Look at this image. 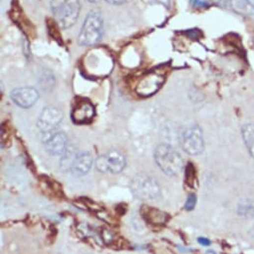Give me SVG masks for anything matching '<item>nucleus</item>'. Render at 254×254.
Returning a JSON list of instances; mask_svg holds the SVG:
<instances>
[{
    "mask_svg": "<svg viewBox=\"0 0 254 254\" xmlns=\"http://www.w3.org/2000/svg\"><path fill=\"white\" fill-rule=\"evenodd\" d=\"M126 163V157L122 152L118 150H110L96 159L95 166L100 172L118 174L124 170Z\"/></svg>",
    "mask_w": 254,
    "mask_h": 254,
    "instance_id": "nucleus-5",
    "label": "nucleus"
},
{
    "mask_svg": "<svg viewBox=\"0 0 254 254\" xmlns=\"http://www.w3.org/2000/svg\"><path fill=\"white\" fill-rule=\"evenodd\" d=\"M11 100L21 108H30L39 98V93L33 87H17L10 92Z\"/></svg>",
    "mask_w": 254,
    "mask_h": 254,
    "instance_id": "nucleus-9",
    "label": "nucleus"
},
{
    "mask_svg": "<svg viewBox=\"0 0 254 254\" xmlns=\"http://www.w3.org/2000/svg\"><path fill=\"white\" fill-rule=\"evenodd\" d=\"M105 1L113 5H121V4H124L127 0H105Z\"/></svg>",
    "mask_w": 254,
    "mask_h": 254,
    "instance_id": "nucleus-18",
    "label": "nucleus"
},
{
    "mask_svg": "<svg viewBox=\"0 0 254 254\" xmlns=\"http://www.w3.org/2000/svg\"><path fill=\"white\" fill-rule=\"evenodd\" d=\"M132 191L140 199L153 200L160 195V185L158 181L148 174H138L132 180Z\"/></svg>",
    "mask_w": 254,
    "mask_h": 254,
    "instance_id": "nucleus-4",
    "label": "nucleus"
},
{
    "mask_svg": "<svg viewBox=\"0 0 254 254\" xmlns=\"http://www.w3.org/2000/svg\"><path fill=\"white\" fill-rule=\"evenodd\" d=\"M198 241L201 245H203V246H208V245H210V241H209L207 238L199 237V238L198 239Z\"/></svg>",
    "mask_w": 254,
    "mask_h": 254,
    "instance_id": "nucleus-20",
    "label": "nucleus"
},
{
    "mask_svg": "<svg viewBox=\"0 0 254 254\" xmlns=\"http://www.w3.org/2000/svg\"><path fill=\"white\" fill-rule=\"evenodd\" d=\"M210 1L213 3V4H216L219 6H225L228 0H210Z\"/></svg>",
    "mask_w": 254,
    "mask_h": 254,
    "instance_id": "nucleus-19",
    "label": "nucleus"
},
{
    "mask_svg": "<svg viewBox=\"0 0 254 254\" xmlns=\"http://www.w3.org/2000/svg\"><path fill=\"white\" fill-rule=\"evenodd\" d=\"M155 160L161 170L169 176L177 175L183 168V157L168 144H160L155 150Z\"/></svg>",
    "mask_w": 254,
    "mask_h": 254,
    "instance_id": "nucleus-3",
    "label": "nucleus"
},
{
    "mask_svg": "<svg viewBox=\"0 0 254 254\" xmlns=\"http://www.w3.org/2000/svg\"><path fill=\"white\" fill-rule=\"evenodd\" d=\"M51 12L63 29L73 26L80 14V0H51Z\"/></svg>",
    "mask_w": 254,
    "mask_h": 254,
    "instance_id": "nucleus-1",
    "label": "nucleus"
},
{
    "mask_svg": "<svg viewBox=\"0 0 254 254\" xmlns=\"http://www.w3.org/2000/svg\"><path fill=\"white\" fill-rule=\"evenodd\" d=\"M68 137L64 132H53L44 136V146L50 155H62L68 147Z\"/></svg>",
    "mask_w": 254,
    "mask_h": 254,
    "instance_id": "nucleus-10",
    "label": "nucleus"
},
{
    "mask_svg": "<svg viewBox=\"0 0 254 254\" xmlns=\"http://www.w3.org/2000/svg\"><path fill=\"white\" fill-rule=\"evenodd\" d=\"M141 214L144 220L153 225H163L168 221V214L154 207L144 206Z\"/></svg>",
    "mask_w": 254,
    "mask_h": 254,
    "instance_id": "nucleus-13",
    "label": "nucleus"
},
{
    "mask_svg": "<svg viewBox=\"0 0 254 254\" xmlns=\"http://www.w3.org/2000/svg\"><path fill=\"white\" fill-rule=\"evenodd\" d=\"M237 213L244 218L254 217V202L250 199H241L237 203Z\"/></svg>",
    "mask_w": 254,
    "mask_h": 254,
    "instance_id": "nucleus-16",
    "label": "nucleus"
},
{
    "mask_svg": "<svg viewBox=\"0 0 254 254\" xmlns=\"http://www.w3.org/2000/svg\"><path fill=\"white\" fill-rule=\"evenodd\" d=\"M181 147L190 155H199L204 149V140L201 129L195 125L188 128L181 135Z\"/></svg>",
    "mask_w": 254,
    "mask_h": 254,
    "instance_id": "nucleus-6",
    "label": "nucleus"
},
{
    "mask_svg": "<svg viewBox=\"0 0 254 254\" xmlns=\"http://www.w3.org/2000/svg\"><path fill=\"white\" fill-rule=\"evenodd\" d=\"M86 1H88V2H96L97 0H86Z\"/></svg>",
    "mask_w": 254,
    "mask_h": 254,
    "instance_id": "nucleus-22",
    "label": "nucleus"
},
{
    "mask_svg": "<svg viewBox=\"0 0 254 254\" xmlns=\"http://www.w3.org/2000/svg\"><path fill=\"white\" fill-rule=\"evenodd\" d=\"M241 134H242L243 142L249 154L251 155V157L254 158V124L247 123L243 125L241 129Z\"/></svg>",
    "mask_w": 254,
    "mask_h": 254,
    "instance_id": "nucleus-15",
    "label": "nucleus"
},
{
    "mask_svg": "<svg viewBox=\"0 0 254 254\" xmlns=\"http://www.w3.org/2000/svg\"><path fill=\"white\" fill-rule=\"evenodd\" d=\"M231 9L242 16H250L254 14V5L250 0H229Z\"/></svg>",
    "mask_w": 254,
    "mask_h": 254,
    "instance_id": "nucleus-14",
    "label": "nucleus"
},
{
    "mask_svg": "<svg viewBox=\"0 0 254 254\" xmlns=\"http://www.w3.org/2000/svg\"><path fill=\"white\" fill-rule=\"evenodd\" d=\"M104 33V21L98 11H91L85 18L78 36L82 46H93L100 42Z\"/></svg>",
    "mask_w": 254,
    "mask_h": 254,
    "instance_id": "nucleus-2",
    "label": "nucleus"
},
{
    "mask_svg": "<svg viewBox=\"0 0 254 254\" xmlns=\"http://www.w3.org/2000/svg\"><path fill=\"white\" fill-rule=\"evenodd\" d=\"M95 107L88 101H81L75 105L71 113L72 120L76 124H86L93 120Z\"/></svg>",
    "mask_w": 254,
    "mask_h": 254,
    "instance_id": "nucleus-11",
    "label": "nucleus"
},
{
    "mask_svg": "<svg viewBox=\"0 0 254 254\" xmlns=\"http://www.w3.org/2000/svg\"><path fill=\"white\" fill-rule=\"evenodd\" d=\"M63 120V113L57 107L49 106L44 108L37 120V127L44 135H49L60 125Z\"/></svg>",
    "mask_w": 254,
    "mask_h": 254,
    "instance_id": "nucleus-7",
    "label": "nucleus"
},
{
    "mask_svg": "<svg viewBox=\"0 0 254 254\" xmlns=\"http://www.w3.org/2000/svg\"><path fill=\"white\" fill-rule=\"evenodd\" d=\"M205 254H215V252H213V251H207Z\"/></svg>",
    "mask_w": 254,
    "mask_h": 254,
    "instance_id": "nucleus-21",
    "label": "nucleus"
},
{
    "mask_svg": "<svg viewBox=\"0 0 254 254\" xmlns=\"http://www.w3.org/2000/svg\"><path fill=\"white\" fill-rule=\"evenodd\" d=\"M196 204H197V196H196V194L193 193V194H191V195L188 197V200H187V202H186L185 207H186L187 210H193V209L195 208Z\"/></svg>",
    "mask_w": 254,
    "mask_h": 254,
    "instance_id": "nucleus-17",
    "label": "nucleus"
},
{
    "mask_svg": "<svg viewBox=\"0 0 254 254\" xmlns=\"http://www.w3.org/2000/svg\"><path fill=\"white\" fill-rule=\"evenodd\" d=\"M165 80L166 76L164 72L159 70L150 71L141 78L137 85L136 92L140 96H151L161 88Z\"/></svg>",
    "mask_w": 254,
    "mask_h": 254,
    "instance_id": "nucleus-8",
    "label": "nucleus"
},
{
    "mask_svg": "<svg viewBox=\"0 0 254 254\" xmlns=\"http://www.w3.org/2000/svg\"><path fill=\"white\" fill-rule=\"evenodd\" d=\"M93 162L94 160L91 153L87 151L80 152L79 154L76 155L73 163H72L71 172L76 177L84 176L90 171L93 165Z\"/></svg>",
    "mask_w": 254,
    "mask_h": 254,
    "instance_id": "nucleus-12",
    "label": "nucleus"
}]
</instances>
